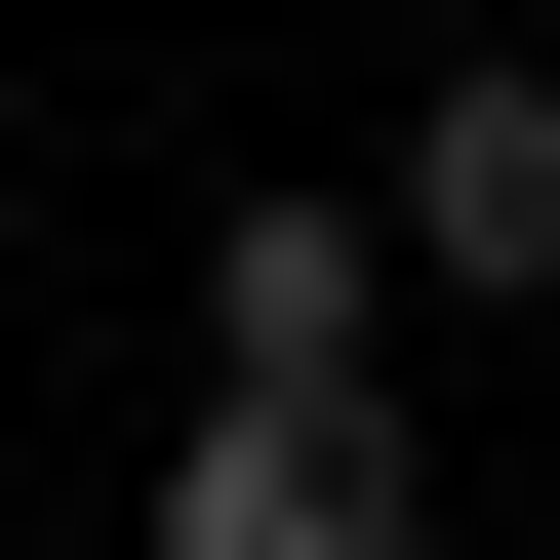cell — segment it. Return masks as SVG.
<instances>
[{
    "mask_svg": "<svg viewBox=\"0 0 560 560\" xmlns=\"http://www.w3.org/2000/svg\"><path fill=\"white\" fill-rule=\"evenodd\" d=\"M361 40H521V0H361Z\"/></svg>",
    "mask_w": 560,
    "mask_h": 560,
    "instance_id": "277c9868",
    "label": "cell"
},
{
    "mask_svg": "<svg viewBox=\"0 0 560 560\" xmlns=\"http://www.w3.org/2000/svg\"><path fill=\"white\" fill-rule=\"evenodd\" d=\"M400 320H441L400 161H361V200H200V361H400Z\"/></svg>",
    "mask_w": 560,
    "mask_h": 560,
    "instance_id": "7a4b0ae2",
    "label": "cell"
},
{
    "mask_svg": "<svg viewBox=\"0 0 560 560\" xmlns=\"http://www.w3.org/2000/svg\"><path fill=\"white\" fill-rule=\"evenodd\" d=\"M400 241L441 280H560V40H400Z\"/></svg>",
    "mask_w": 560,
    "mask_h": 560,
    "instance_id": "3957f363",
    "label": "cell"
},
{
    "mask_svg": "<svg viewBox=\"0 0 560 560\" xmlns=\"http://www.w3.org/2000/svg\"><path fill=\"white\" fill-rule=\"evenodd\" d=\"M400 521H441L400 361H200V441H161V560H400Z\"/></svg>",
    "mask_w": 560,
    "mask_h": 560,
    "instance_id": "6da1fadb",
    "label": "cell"
}]
</instances>
